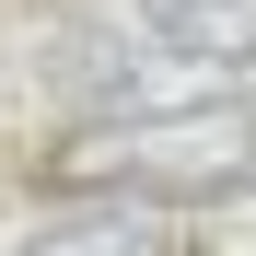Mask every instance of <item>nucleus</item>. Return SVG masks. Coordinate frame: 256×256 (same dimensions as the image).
Here are the masks:
<instances>
[{
	"instance_id": "f257e3e1",
	"label": "nucleus",
	"mask_w": 256,
	"mask_h": 256,
	"mask_svg": "<svg viewBox=\"0 0 256 256\" xmlns=\"http://www.w3.org/2000/svg\"><path fill=\"white\" fill-rule=\"evenodd\" d=\"M58 186H105V198H222L256 175V116H152V128H116V140H70L47 163Z\"/></svg>"
},
{
	"instance_id": "f03ea898",
	"label": "nucleus",
	"mask_w": 256,
	"mask_h": 256,
	"mask_svg": "<svg viewBox=\"0 0 256 256\" xmlns=\"http://www.w3.org/2000/svg\"><path fill=\"white\" fill-rule=\"evenodd\" d=\"M140 35L186 70H256V0H140Z\"/></svg>"
},
{
	"instance_id": "7ed1b4c3",
	"label": "nucleus",
	"mask_w": 256,
	"mask_h": 256,
	"mask_svg": "<svg viewBox=\"0 0 256 256\" xmlns=\"http://www.w3.org/2000/svg\"><path fill=\"white\" fill-rule=\"evenodd\" d=\"M24 256H175V244H163V198H94V210L35 222Z\"/></svg>"
}]
</instances>
